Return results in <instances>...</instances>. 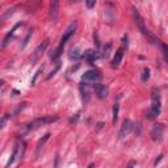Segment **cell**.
Here are the masks:
<instances>
[{
	"instance_id": "6da1fadb",
	"label": "cell",
	"mask_w": 168,
	"mask_h": 168,
	"mask_svg": "<svg viewBox=\"0 0 168 168\" xmlns=\"http://www.w3.org/2000/svg\"><path fill=\"white\" fill-rule=\"evenodd\" d=\"M133 9V19H134V22H135V25H137V28L139 29V32L142 33V34L145 36V37L147 38V41L148 42H151V43H158V38L155 37V36L152 34V33L150 32V30L146 28V25H145V21H143V19H142V16L139 15V12L135 9V8H131Z\"/></svg>"
},
{
	"instance_id": "7a4b0ae2",
	"label": "cell",
	"mask_w": 168,
	"mask_h": 168,
	"mask_svg": "<svg viewBox=\"0 0 168 168\" xmlns=\"http://www.w3.org/2000/svg\"><path fill=\"white\" fill-rule=\"evenodd\" d=\"M151 103H152V105H151L150 110L146 112V117L152 120L160 114V108H162L160 92H159L158 88H152V91H151Z\"/></svg>"
},
{
	"instance_id": "3957f363",
	"label": "cell",
	"mask_w": 168,
	"mask_h": 168,
	"mask_svg": "<svg viewBox=\"0 0 168 168\" xmlns=\"http://www.w3.org/2000/svg\"><path fill=\"white\" fill-rule=\"evenodd\" d=\"M101 74L99 71H95V70H89V71H85L82 75V80L84 83H95L97 84L101 80Z\"/></svg>"
},
{
	"instance_id": "277c9868",
	"label": "cell",
	"mask_w": 168,
	"mask_h": 168,
	"mask_svg": "<svg viewBox=\"0 0 168 168\" xmlns=\"http://www.w3.org/2000/svg\"><path fill=\"white\" fill-rule=\"evenodd\" d=\"M49 42H50V40H49V38H46V40H43V41H42L40 45H38L37 47H36L34 53H33V54H32V58H30V59H32V62H37V61H38V59H40V58L42 57V54H43V53H45V50H46V47L49 46Z\"/></svg>"
},
{
	"instance_id": "5b68a950",
	"label": "cell",
	"mask_w": 168,
	"mask_h": 168,
	"mask_svg": "<svg viewBox=\"0 0 168 168\" xmlns=\"http://www.w3.org/2000/svg\"><path fill=\"white\" fill-rule=\"evenodd\" d=\"M76 22H71V24L68 25V28L66 29V32L63 33V36H62V38H61V43L59 45H62V46H66V43H67V41L70 40V38L74 36V33H75V30H76Z\"/></svg>"
},
{
	"instance_id": "8992f818",
	"label": "cell",
	"mask_w": 168,
	"mask_h": 168,
	"mask_svg": "<svg viewBox=\"0 0 168 168\" xmlns=\"http://www.w3.org/2000/svg\"><path fill=\"white\" fill-rule=\"evenodd\" d=\"M163 133H164V126L162 124H156L152 127V130H151V138H152V141H155V142L162 141L163 139Z\"/></svg>"
},
{
	"instance_id": "52a82bcc",
	"label": "cell",
	"mask_w": 168,
	"mask_h": 168,
	"mask_svg": "<svg viewBox=\"0 0 168 168\" xmlns=\"http://www.w3.org/2000/svg\"><path fill=\"white\" fill-rule=\"evenodd\" d=\"M93 91H95V93H96V96L99 97L100 100H104L106 96H108V92H109V89H108V87L104 85V84H93Z\"/></svg>"
},
{
	"instance_id": "ba28073f",
	"label": "cell",
	"mask_w": 168,
	"mask_h": 168,
	"mask_svg": "<svg viewBox=\"0 0 168 168\" xmlns=\"http://www.w3.org/2000/svg\"><path fill=\"white\" fill-rule=\"evenodd\" d=\"M131 129H133V122H131L130 120H125V121L122 122V126H121V129H120V133H118L120 139H124L125 137L131 131Z\"/></svg>"
},
{
	"instance_id": "9c48e42d",
	"label": "cell",
	"mask_w": 168,
	"mask_h": 168,
	"mask_svg": "<svg viewBox=\"0 0 168 168\" xmlns=\"http://www.w3.org/2000/svg\"><path fill=\"white\" fill-rule=\"evenodd\" d=\"M58 11H59V1L54 0L50 4V12H49V20L51 22H55L58 19Z\"/></svg>"
},
{
	"instance_id": "30bf717a",
	"label": "cell",
	"mask_w": 168,
	"mask_h": 168,
	"mask_svg": "<svg viewBox=\"0 0 168 168\" xmlns=\"http://www.w3.org/2000/svg\"><path fill=\"white\" fill-rule=\"evenodd\" d=\"M124 51H125V47L121 46L118 50L116 51L113 57V61H112V67H118L120 63L122 62V58H124Z\"/></svg>"
},
{
	"instance_id": "8fae6325",
	"label": "cell",
	"mask_w": 168,
	"mask_h": 168,
	"mask_svg": "<svg viewBox=\"0 0 168 168\" xmlns=\"http://www.w3.org/2000/svg\"><path fill=\"white\" fill-rule=\"evenodd\" d=\"M79 91H80V95H82V100L84 104H87V103L89 101V91L88 88H87V84L84 83H80L79 85Z\"/></svg>"
},
{
	"instance_id": "7c38bea8",
	"label": "cell",
	"mask_w": 168,
	"mask_h": 168,
	"mask_svg": "<svg viewBox=\"0 0 168 168\" xmlns=\"http://www.w3.org/2000/svg\"><path fill=\"white\" fill-rule=\"evenodd\" d=\"M97 58H99V53H97V51H93V50H87V51L84 53V59H85L87 62H89V63H93Z\"/></svg>"
},
{
	"instance_id": "4fadbf2b",
	"label": "cell",
	"mask_w": 168,
	"mask_h": 168,
	"mask_svg": "<svg viewBox=\"0 0 168 168\" xmlns=\"http://www.w3.org/2000/svg\"><path fill=\"white\" fill-rule=\"evenodd\" d=\"M20 25H22V22H19V24H16L15 26L12 28V30H11V32L8 33V34H7V36H5V37H4V40H3V45H1L3 47H5V46H7L8 43H9V40H11V38H12V36H13V33H15V30L17 29V28L20 26Z\"/></svg>"
},
{
	"instance_id": "5bb4252c",
	"label": "cell",
	"mask_w": 168,
	"mask_h": 168,
	"mask_svg": "<svg viewBox=\"0 0 168 168\" xmlns=\"http://www.w3.org/2000/svg\"><path fill=\"white\" fill-rule=\"evenodd\" d=\"M41 122V125H47V124H53V122L58 121L59 120V117L58 116H45V117H41V118H38Z\"/></svg>"
},
{
	"instance_id": "9a60e30c",
	"label": "cell",
	"mask_w": 168,
	"mask_h": 168,
	"mask_svg": "<svg viewBox=\"0 0 168 168\" xmlns=\"http://www.w3.org/2000/svg\"><path fill=\"white\" fill-rule=\"evenodd\" d=\"M80 58H82V54H80L79 49H74V50H71V53H70V59L79 61Z\"/></svg>"
},
{
	"instance_id": "2e32d148",
	"label": "cell",
	"mask_w": 168,
	"mask_h": 168,
	"mask_svg": "<svg viewBox=\"0 0 168 168\" xmlns=\"http://www.w3.org/2000/svg\"><path fill=\"white\" fill-rule=\"evenodd\" d=\"M17 152H19V146H16L15 148H13V152H12V155H11V158H9V160L7 162V166L5 167H9L11 164H13V162H15V159H16V156H17Z\"/></svg>"
},
{
	"instance_id": "e0dca14e",
	"label": "cell",
	"mask_w": 168,
	"mask_h": 168,
	"mask_svg": "<svg viewBox=\"0 0 168 168\" xmlns=\"http://www.w3.org/2000/svg\"><path fill=\"white\" fill-rule=\"evenodd\" d=\"M49 138H50V133H47V134H45V135L42 137L40 141H38V143H37V148H38V151H40L41 148H42V146H43V145L46 143L47 141H49Z\"/></svg>"
},
{
	"instance_id": "ac0fdd59",
	"label": "cell",
	"mask_w": 168,
	"mask_h": 168,
	"mask_svg": "<svg viewBox=\"0 0 168 168\" xmlns=\"http://www.w3.org/2000/svg\"><path fill=\"white\" fill-rule=\"evenodd\" d=\"M110 50H112V43H106L104 47H103V54H101V57L103 58H108L109 57V54H110Z\"/></svg>"
},
{
	"instance_id": "d6986e66",
	"label": "cell",
	"mask_w": 168,
	"mask_h": 168,
	"mask_svg": "<svg viewBox=\"0 0 168 168\" xmlns=\"http://www.w3.org/2000/svg\"><path fill=\"white\" fill-rule=\"evenodd\" d=\"M42 72H43V66H41L40 68H38L37 71H36V74L33 75V78H32V82H30V84H32V85H34V84H36V82H37V79H38V78H40V75L42 74Z\"/></svg>"
},
{
	"instance_id": "ffe728a7",
	"label": "cell",
	"mask_w": 168,
	"mask_h": 168,
	"mask_svg": "<svg viewBox=\"0 0 168 168\" xmlns=\"http://www.w3.org/2000/svg\"><path fill=\"white\" fill-rule=\"evenodd\" d=\"M118 110H120V105L116 103V104L113 105V124L114 125H116L117 120H118Z\"/></svg>"
},
{
	"instance_id": "44dd1931",
	"label": "cell",
	"mask_w": 168,
	"mask_h": 168,
	"mask_svg": "<svg viewBox=\"0 0 168 168\" xmlns=\"http://www.w3.org/2000/svg\"><path fill=\"white\" fill-rule=\"evenodd\" d=\"M32 34H33V29H30L29 32H28L26 37H25V38H24V41H22V43H21V49H25V47H26V45H28V42H29L30 37H32Z\"/></svg>"
},
{
	"instance_id": "7402d4cb",
	"label": "cell",
	"mask_w": 168,
	"mask_h": 168,
	"mask_svg": "<svg viewBox=\"0 0 168 168\" xmlns=\"http://www.w3.org/2000/svg\"><path fill=\"white\" fill-rule=\"evenodd\" d=\"M150 79V70L147 68H143V71H142V82H147V80Z\"/></svg>"
},
{
	"instance_id": "603a6c76",
	"label": "cell",
	"mask_w": 168,
	"mask_h": 168,
	"mask_svg": "<svg viewBox=\"0 0 168 168\" xmlns=\"http://www.w3.org/2000/svg\"><path fill=\"white\" fill-rule=\"evenodd\" d=\"M59 68H61V64H59V63H58V64H57V66H55V68H54V70H51V72H50V74H49V75H47V76H46V80L51 79V78H53V76H54V75H55V74H57V72H58V71H59Z\"/></svg>"
},
{
	"instance_id": "cb8c5ba5",
	"label": "cell",
	"mask_w": 168,
	"mask_h": 168,
	"mask_svg": "<svg viewBox=\"0 0 168 168\" xmlns=\"http://www.w3.org/2000/svg\"><path fill=\"white\" fill-rule=\"evenodd\" d=\"M160 45H162V51H163L164 59H166L168 63V45H166V43H160Z\"/></svg>"
},
{
	"instance_id": "d4e9b609",
	"label": "cell",
	"mask_w": 168,
	"mask_h": 168,
	"mask_svg": "<svg viewBox=\"0 0 168 168\" xmlns=\"http://www.w3.org/2000/svg\"><path fill=\"white\" fill-rule=\"evenodd\" d=\"M85 4H87V7L88 8H93L95 5H96V0H88Z\"/></svg>"
},
{
	"instance_id": "484cf974",
	"label": "cell",
	"mask_w": 168,
	"mask_h": 168,
	"mask_svg": "<svg viewBox=\"0 0 168 168\" xmlns=\"http://www.w3.org/2000/svg\"><path fill=\"white\" fill-rule=\"evenodd\" d=\"M26 105H28V104H26V103H22V104H21L20 106H19V108H17V109H16L15 114H17V113H19V112H21V110H22V109H24V108H25V106H26Z\"/></svg>"
},
{
	"instance_id": "4316f807",
	"label": "cell",
	"mask_w": 168,
	"mask_h": 168,
	"mask_svg": "<svg viewBox=\"0 0 168 168\" xmlns=\"http://www.w3.org/2000/svg\"><path fill=\"white\" fill-rule=\"evenodd\" d=\"M162 158H163V155H159V156H158V158H156V160H155V163H154V166H158V164H159V163H160Z\"/></svg>"
},
{
	"instance_id": "83f0119b",
	"label": "cell",
	"mask_w": 168,
	"mask_h": 168,
	"mask_svg": "<svg viewBox=\"0 0 168 168\" xmlns=\"http://www.w3.org/2000/svg\"><path fill=\"white\" fill-rule=\"evenodd\" d=\"M134 166H135V162H130V163H129V166H127V168H133Z\"/></svg>"
}]
</instances>
